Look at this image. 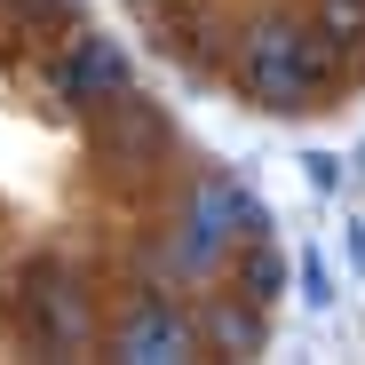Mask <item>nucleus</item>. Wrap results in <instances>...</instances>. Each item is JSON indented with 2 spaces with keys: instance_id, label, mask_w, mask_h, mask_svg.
<instances>
[{
  "instance_id": "nucleus-1",
  "label": "nucleus",
  "mask_w": 365,
  "mask_h": 365,
  "mask_svg": "<svg viewBox=\"0 0 365 365\" xmlns=\"http://www.w3.org/2000/svg\"><path fill=\"white\" fill-rule=\"evenodd\" d=\"M334 40H318L310 24H286V16H255L247 40L230 48V80L255 111H310L334 80Z\"/></svg>"
},
{
  "instance_id": "nucleus-2",
  "label": "nucleus",
  "mask_w": 365,
  "mask_h": 365,
  "mask_svg": "<svg viewBox=\"0 0 365 365\" xmlns=\"http://www.w3.org/2000/svg\"><path fill=\"white\" fill-rule=\"evenodd\" d=\"M9 294H16V334H24V349H40V357H72V349H88V341H96L88 278H80L64 255L24 262V278H16Z\"/></svg>"
},
{
  "instance_id": "nucleus-3",
  "label": "nucleus",
  "mask_w": 365,
  "mask_h": 365,
  "mask_svg": "<svg viewBox=\"0 0 365 365\" xmlns=\"http://www.w3.org/2000/svg\"><path fill=\"white\" fill-rule=\"evenodd\" d=\"M191 349H199V326L175 310V294L135 286L128 310H119V326H111V357H128V365H175Z\"/></svg>"
},
{
  "instance_id": "nucleus-4",
  "label": "nucleus",
  "mask_w": 365,
  "mask_h": 365,
  "mask_svg": "<svg viewBox=\"0 0 365 365\" xmlns=\"http://www.w3.org/2000/svg\"><path fill=\"white\" fill-rule=\"evenodd\" d=\"M48 88H56V103L96 111L119 88H135V56L119 48V40H103V32H64V56L48 64Z\"/></svg>"
},
{
  "instance_id": "nucleus-5",
  "label": "nucleus",
  "mask_w": 365,
  "mask_h": 365,
  "mask_svg": "<svg viewBox=\"0 0 365 365\" xmlns=\"http://www.w3.org/2000/svg\"><path fill=\"white\" fill-rule=\"evenodd\" d=\"M159 143H167V119H159V103L135 96V88H119L111 103L88 111V151H96L103 167H151Z\"/></svg>"
},
{
  "instance_id": "nucleus-6",
  "label": "nucleus",
  "mask_w": 365,
  "mask_h": 365,
  "mask_svg": "<svg viewBox=\"0 0 365 365\" xmlns=\"http://www.w3.org/2000/svg\"><path fill=\"white\" fill-rule=\"evenodd\" d=\"M182 215L215 222L230 247H238V238H262V230H270V207H262V199H255L238 175H199L191 191H182Z\"/></svg>"
},
{
  "instance_id": "nucleus-7",
  "label": "nucleus",
  "mask_w": 365,
  "mask_h": 365,
  "mask_svg": "<svg viewBox=\"0 0 365 365\" xmlns=\"http://www.w3.org/2000/svg\"><path fill=\"white\" fill-rule=\"evenodd\" d=\"M286 286H294V255L278 247V230L238 238V255H230V294H247L255 310H278V302H286Z\"/></svg>"
},
{
  "instance_id": "nucleus-8",
  "label": "nucleus",
  "mask_w": 365,
  "mask_h": 365,
  "mask_svg": "<svg viewBox=\"0 0 365 365\" xmlns=\"http://www.w3.org/2000/svg\"><path fill=\"white\" fill-rule=\"evenodd\" d=\"M207 341L222 357H262L270 349V310H255L247 294H215L207 302Z\"/></svg>"
},
{
  "instance_id": "nucleus-9",
  "label": "nucleus",
  "mask_w": 365,
  "mask_h": 365,
  "mask_svg": "<svg viewBox=\"0 0 365 365\" xmlns=\"http://www.w3.org/2000/svg\"><path fill=\"white\" fill-rule=\"evenodd\" d=\"M310 32L334 40V48H365V0H318Z\"/></svg>"
},
{
  "instance_id": "nucleus-10",
  "label": "nucleus",
  "mask_w": 365,
  "mask_h": 365,
  "mask_svg": "<svg viewBox=\"0 0 365 365\" xmlns=\"http://www.w3.org/2000/svg\"><path fill=\"white\" fill-rule=\"evenodd\" d=\"M9 9H16L32 32H72V16H80L72 0H9Z\"/></svg>"
},
{
  "instance_id": "nucleus-11",
  "label": "nucleus",
  "mask_w": 365,
  "mask_h": 365,
  "mask_svg": "<svg viewBox=\"0 0 365 365\" xmlns=\"http://www.w3.org/2000/svg\"><path fill=\"white\" fill-rule=\"evenodd\" d=\"M302 302H310V310L334 302V270H326V262H302Z\"/></svg>"
},
{
  "instance_id": "nucleus-12",
  "label": "nucleus",
  "mask_w": 365,
  "mask_h": 365,
  "mask_svg": "<svg viewBox=\"0 0 365 365\" xmlns=\"http://www.w3.org/2000/svg\"><path fill=\"white\" fill-rule=\"evenodd\" d=\"M341 255H349V270L365 278V215H349V222H341Z\"/></svg>"
},
{
  "instance_id": "nucleus-13",
  "label": "nucleus",
  "mask_w": 365,
  "mask_h": 365,
  "mask_svg": "<svg viewBox=\"0 0 365 365\" xmlns=\"http://www.w3.org/2000/svg\"><path fill=\"white\" fill-rule=\"evenodd\" d=\"M128 9H143V16H151V9H167V0H128Z\"/></svg>"
},
{
  "instance_id": "nucleus-14",
  "label": "nucleus",
  "mask_w": 365,
  "mask_h": 365,
  "mask_svg": "<svg viewBox=\"0 0 365 365\" xmlns=\"http://www.w3.org/2000/svg\"><path fill=\"white\" fill-rule=\"evenodd\" d=\"M0 294H9V278H0Z\"/></svg>"
}]
</instances>
